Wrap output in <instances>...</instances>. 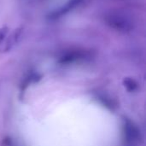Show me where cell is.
Listing matches in <instances>:
<instances>
[{
	"label": "cell",
	"instance_id": "2",
	"mask_svg": "<svg viewBox=\"0 0 146 146\" xmlns=\"http://www.w3.org/2000/svg\"><path fill=\"white\" fill-rule=\"evenodd\" d=\"M122 130L126 142L132 145L138 143L140 139V130L138 126L130 119L123 117L122 119Z\"/></svg>",
	"mask_w": 146,
	"mask_h": 146
},
{
	"label": "cell",
	"instance_id": "6",
	"mask_svg": "<svg viewBox=\"0 0 146 146\" xmlns=\"http://www.w3.org/2000/svg\"><path fill=\"white\" fill-rule=\"evenodd\" d=\"M98 99H99L100 102H101L104 106H106L108 109H110V110H115V108L116 105L114 104L113 100H111V99H110V98H106V97H104V96L99 97Z\"/></svg>",
	"mask_w": 146,
	"mask_h": 146
},
{
	"label": "cell",
	"instance_id": "5",
	"mask_svg": "<svg viewBox=\"0 0 146 146\" xmlns=\"http://www.w3.org/2000/svg\"><path fill=\"white\" fill-rule=\"evenodd\" d=\"M123 86L129 92H134L139 88L138 82L131 77H127L123 80Z\"/></svg>",
	"mask_w": 146,
	"mask_h": 146
},
{
	"label": "cell",
	"instance_id": "3",
	"mask_svg": "<svg viewBox=\"0 0 146 146\" xmlns=\"http://www.w3.org/2000/svg\"><path fill=\"white\" fill-rule=\"evenodd\" d=\"M21 33H22V30L21 28H16L15 29L9 37H7L0 49V50L2 52H8L16 44L17 42L19 41L20 39V37L21 35Z\"/></svg>",
	"mask_w": 146,
	"mask_h": 146
},
{
	"label": "cell",
	"instance_id": "4",
	"mask_svg": "<svg viewBox=\"0 0 146 146\" xmlns=\"http://www.w3.org/2000/svg\"><path fill=\"white\" fill-rule=\"evenodd\" d=\"M81 2H82V0H70L66 4L62 5L59 9H57L55 11H53L50 15V17L53 18V19H56L58 17H61L62 15L67 14L68 12H69L73 9H74L75 7H77Z\"/></svg>",
	"mask_w": 146,
	"mask_h": 146
},
{
	"label": "cell",
	"instance_id": "7",
	"mask_svg": "<svg viewBox=\"0 0 146 146\" xmlns=\"http://www.w3.org/2000/svg\"><path fill=\"white\" fill-rule=\"evenodd\" d=\"M9 33V28L7 27H3L0 28V49L5 40V38H7Z\"/></svg>",
	"mask_w": 146,
	"mask_h": 146
},
{
	"label": "cell",
	"instance_id": "1",
	"mask_svg": "<svg viewBox=\"0 0 146 146\" xmlns=\"http://www.w3.org/2000/svg\"><path fill=\"white\" fill-rule=\"evenodd\" d=\"M104 20L110 27L124 33L131 32L134 27L133 19L119 10H110L105 15Z\"/></svg>",
	"mask_w": 146,
	"mask_h": 146
}]
</instances>
